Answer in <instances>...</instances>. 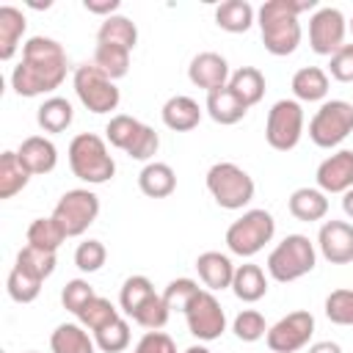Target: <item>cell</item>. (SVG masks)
<instances>
[{"label":"cell","instance_id":"cell-2","mask_svg":"<svg viewBox=\"0 0 353 353\" xmlns=\"http://www.w3.org/2000/svg\"><path fill=\"white\" fill-rule=\"evenodd\" d=\"M317 11V0H268L256 11V25L262 30V44L270 55H292L301 44L303 11Z\"/></svg>","mask_w":353,"mask_h":353},{"label":"cell","instance_id":"cell-41","mask_svg":"<svg viewBox=\"0 0 353 353\" xmlns=\"http://www.w3.org/2000/svg\"><path fill=\"white\" fill-rule=\"evenodd\" d=\"M232 331H234V336L240 342H256V339H262L268 334V323H265V317L256 309H243L234 317Z\"/></svg>","mask_w":353,"mask_h":353},{"label":"cell","instance_id":"cell-17","mask_svg":"<svg viewBox=\"0 0 353 353\" xmlns=\"http://www.w3.org/2000/svg\"><path fill=\"white\" fill-rule=\"evenodd\" d=\"M188 77H190V83H193L196 88H204V91L210 94V91H215V88L229 85L232 72H229V63H226L223 55L207 50V52L193 55V61H190V66H188Z\"/></svg>","mask_w":353,"mask_h":353},{"label":"cell","instance_id":"cell-20","mask_svg":"<svg viewBox=\"0 0 353 353\" xmlns=\"http://www.w3.org/2000/svg\"><path fill=\"white\" fill-rule=\"evenodd\" d=\"M160 116H163V124L168 130H174V132H190L201 121V108H199L196 99H190L185 94H176V97L165 99Z\"/></svg>","mask_w":353,"mask_h":353},{"label":"cell","instance_id":"cell-32","mask_svg":"<svg viewBox=\"0 0 353 353\" xmlns=\"http://www.w3.org/2000/svg\"><path fill=\"white\" fill-rule=\"evenodd\" d=\"M30 171L22 165L17 152H3L0 154V199H14L19 190L28 188Z\"/></svg>","mask_w":353,"mask_h":353},{"label":"cell","instance_id":"cell-29","mask_svg":"<svg viewBox=\"0 0 353 353\" xmlns=\"http://www.w3.org/2000/svg\"><path fill=\"white\" fill-rule=\"evenodd\" d=\"M256 19V11L245 0H226L215 8V25L226 33H245Z\"/></svg>","mask_w":353,"mask_h":353},{"label":"cell","instance_id":"cell-1","mask_svg":"<svg viewBox=\"0 0 353 353\" xmlns=\"http://www.w3.org/2000/svg\"><path fill=\"white\" fill-rule=\"evenodd\" d=\"M66 50L50 36H30L22 44V58L11 72V88L19 97H41L66 80Z\"/></svg>","mask_w":353,"mask_h":353},{"label":"cell","instance_id":"cell-31","mask_svg":"<svg viewBox=\"0 0 353 353\" xmlns=\"http://www.w3.org/2000/svg\"><path fill=\"white\" fill-rule=\"evenodd\" d=\"M36 121L44 132H63L69 130V124L74 121V110H72V102L63 99V97H50L39 105L36 110Z\"/></svg>","mask_w":353,"mask_h":353},{"label":"cell","instance_id":"cell-22","mask_svg":"<svg viewBox=\"0 0 353 353\" xmlns=\"http://www.w3.org/2000/svg\"><path fill=\"white\" fill-rule=\"evenodd\" d=\"M138 188H141V193L149 196V199H165V196H171V193L176 190V174H174V168H171L168 163L152 160V163H146V165L141 168V174H138Z\"/></svg>","mask_w":353,"mask_h":353},{"label":"cell","instance_id":"cell-33","mask_svg":"<svg viewBox=\"0 0 353 353\" xmlns=\"http://www.w3.org/2000/svg\"><path fill=\"white\" fill-rule=\"evenodd\" d=\"M55 251H44V248H36V245H25L19 254H17V265L14 268H19L22 273H28V276H33V279H39V281H44V279H50L52 273H55Z\"/></svg>","mask_w":353,"mask_h":353},{"label":"cell","instance_id":"cell-48","mask_svg":"<svg viewBox=\"0 0 353 353\" xmlns=\"http://www.w3.org/2000/svg\"><path fill=\"white\" fill-rule=\"evenodd\" d=\"M83 8L88 11V14H99V17H113L119 8H121V3L119 0H83Z\"/></svg>","mask_w":353,"mask_h":353},{"label":"cell","instance_id":"cell-16","mask_svg":"<svg viewBox=\"0 0 353 353\" xmlns=\"http://www.w3.org/2000/svg\"><path fill=\"white\" fill-rule=\"evenodd\" d=\"M317 188L323 193H347L353 188V149H339L317 165Z\"/></svg>","mask_w":353,"mask_h":353},{"label":"cell","instance_id":"cell-7","mask_svg":"<svg viewBox=\"0 0 353 353\" xmlns=\"http://www.w3.org/2000/svg\"><path fill=\"white\" fill-rule=\"evenodd\" d=\"M276 234V221L268 210H248L226 229V248L243 259L259 254Z\"/></svg>","mask_w":353,"mask_h":353},{"label":"cell","instance_id":"cell-4","mask_svg":"<svg viewBox=\"0 0 353 353\" xmlns=\"http://www.w3.org/2000/svg\"><path fill=\"white\" fill-rule=\"evenodd\" d=\"M314 262H317L314 243L306 234H287L268 254V273H270V279L290 284V281H298L301 276L312 273Z\"/></svg>","mask_w":353,"mask_h":353},{"label":"cell","instance_id":"cell-34","mask_svg":"<svg viewBox=\"0 0 353 353\" xmlns=\"http://www.w3.org/2000/svg\"><path fill=\"white\" fill-rule=\"evenodd\" d=\"M66 240V232L61 229V223L50 215V218H36L28 226V245L44 248V251H58L61 243Z\"/></svg>","mask_w":353,"mask_h":353},{"label":"cell","instance_id":"cell-12","mask_svg":"<svg viewBox=\"0 0 353 353\" xmlns=\"http://www.w3.org/2000/svg\"><path fill=\"white\" fill-rule=\"evenodd\" d=\"M185 320H188V331L199 342H212L226 331V312L210 290H199L193 295V301L185 309Z\"/></svg>","mask_w":353,"mask_h":353},{"label":"cell","instance_id":"cell-5","mask_svg":"<svg viewBox=\"0 0 353 353\" xmlns=\"http://www.w3.org/2000/svg\"><path fill=\"white\" fill-rule=\"evenodd\" d=\"M105 138L110 141V146L121 149L132 160H152L157 154V149H160L157 132L149 124H143V121H138V119H132L127 113L110 116V121L105 127Z\"/></svg>","mask_w":353,"mask_h":353},{"label":"cell","instance_id":"cell-11","mask_svg":"<svg viewBox=\"0 0 353 353\" xmlns=\"http://www.w3.org/2000/svg\"><path fill=\"white\" fill-rule=\"evenodd\" d=\"M97 215H99V196L91 193L88 188L66 190L52 210V218L61 223L66 237H80L97 221Z\"/></svg>","mask_w":353,"mask_h":353},{"label":"cell","instance_id":"cell-40","mask_svg":"<svg viewBox=\"0 0 353 353\" xmlns=\"http://www.w3.org/2000/svg\"><path fill=\"white\" fill-rule=\"evenodd\" d=\"M41 284L44 281L22 273L19 268H11V273L6 279V290H8L11 301H17V303H33L39 298V292H41Z\"/></svg>","mask_w":353,"mask_h":353},{"label":"cell","instance_id":"cell-46","mask_svg":"<svg viewBox=\"0 0 353 353\" xmlns=\"http://www.w3.org/2000/svg\"><path fill=\"white\" fill-rule=\"evenodd\" d=\"M328 72L334 80L339 83H353V44H342L331 61H328Z\"/></svg>","mask_w":353,"mask_h":353},{"label":"cell","instance_id":"cell-27","mask_svg":"<svg viewBox=\"0 0 353 353\" xmlns=\"http://www.w3.org/2000/svg\"><path fill=\"white\" fill-rule=\"evenodd\" d=\"M290 85L298 102H320L328 94V74L320 66H301Z\"/></svg>","mask_w":353,"mask_h":353},{"label":"cell","instance_id":"cell-49","mask_svg":"<svg viewBox=\"0 0 353 353\" xmlns=\"http://www.w3.org/2000/svg\"><path fill=\"white\" fill-rule=\"evenodd\" d=\"M309 353H342V347H339L336 342L325 339V342H314V345H309Z\"/></svg>","mask_w":353,"mask_h":353},{"label":"cell","instance_id":"cell-3","mask_svg":"<svg viewBox=\"0 0 353 353\" xmlns=\"http://www.w3.org/2000/svg\"><path fill=\"white\" fill-rule=\"evenodd\" d=\"M69 168L77 179L88 182V185H102L108 179H113L116 174V160L108 152L105 138L94 135V132H80L72 138L69 143Z\"/></svg>","mask_w":353,"mask_h":353},{"label":"cell","instance_id":"cell-25","mask_svg":"<svg viewBox=\"0 0 353 353\" xmlns=\"http://www.w3.org/2000/svg\"><path fill=\"white\" fill-rule=\"evenodd\" d=\"M232 292L243 301V303H256L265 298L268 292V279L265 270L259 265H237L234 268V279H232Z\"/></svg>","mask_w":353,"mask_h":353},{"label":"cell","instance_id":"cell-18","mask_svg":"<svg viewBox=\"0 0 353 353\" xmlns=\"http://www.w3.org/2000/svg\"><path fill=\"white\" fill-rule=\"evenodd\" d=\"M22 165L30 171V174H50L55 165H58V149L50 138L44 135H30L19 143L17 149Z\"/></svg>","mask_w":353,"mask_h":353},{"label":"cell","instance_id":"cell-51","mask_svg":"<svg viewBox=\"0 0 353 353\" xmlns=\"http://www.w3.org/2000/svg\"><path fill=\"white\" fill-rule=\"evenodd\" d=\"M185 353H212L207 345H190V347H185Z\"/></svg>","mask_w":353,"mask_h":353},{"label":"cell","instance_id":"cell-35","mask_svg":"<svg viewBox=\"0 0 353 353\" xmlns=\"http://www.w3.org/2000/svg\"><path fill=\"white\" fill-rule=\"evenodd\" d=\"M94 63L116 83V80L124 77L127 69H130V50L116 47V44H97V50H94Z\"/></svg>","mask_w":353,"mask_h":353},{"label":"cell","instance_id":"cell-36","mask_svg":"<svg viewBox=\"0 0 353 353\" xmlns=\"http://www.w3.org/2000/svg\"><path fill=\"white\" fill-rule=\"evenodd\" d=\"M77 320H80V325H83V328H88V331H99V328L110 325L113 320H119V309H116L108 298L94 295V298L80 309Z\"/></svg>","mask_w":353,"mask_h":353},{"label":"cell","instance_id":"cell-38","mask_svg":"<svg viewBox=\"0 0 353 353\" xmlns=\"http://www.w3.org/2000/svg\"><path fill=\"white\" fill-rule=\"evenodd\" d=\"M94 342L102 353H121L130 347V323L127 320H113L110 325L94 331Z\"/></svg>","mask_w":353,"mask_h":353},{"label":"cell","instance_id":"cell-19","mask_svg":"<svg viewBox=\"0 0 353 353\" xmlns=\"http://www.w3.org/2000/svg\"><path fill=\"white\" fill-rule=\"evenodd\" d=\"M196 270H199V279L204 281V287L210 292L215 290H226L232 287V279H234V265L226 254L221 251H204L196 256Z\"/></svg>","mask_w":353,"mask_h":353},{"label":"cell","instance_id":"cell-14","mask_svg":"<svg viewBox=\"0 0 353 353\" xmlns=\"http://www.w3.org/2000/svg\"><path fill=\"white\" fill-rule=\"evenodd\" d=\"M345 33H347V19L339 8L323 6L309 17V47L317 55L331 58L345 44Z\"/></svg>","mask_w":353,"mask_h":353},{"label":"cell","instance_id":"cell-8","mask_svg":"<svg viewBox=\"0 0 353 353\" xmlns=\"http://www.w3.org/2000/svg\"><path fill=\"white\" fill-rule=\"evenodd\" d=\"M72 85H74V94L83 102V108L91 110V113H110L121 102V94H119L116 83L94 61L91 63H80L74 69Z\"/></svg>","mask_w":353,"mask_h":353},{"label":"cell","instance_id":"cell-45","mask_svg":"<svg viewBox=\"0 0 353 353\" xmlns=\"http://www.w3.org/2000/svg\"><path fill=\"white\" fill-rule=\"evenodd\" d=\"M97 292H94V287L85 281V279H72V281H66V287L61 290V303H63V309H69L74 317L80 314V309L94 298Z\"/></svg>","mask_w":353,"mask_h":353},{"label":"cell","instance_id":"cell-6","mask_svg":"<svg viewBox=\"0 0 353 353\" xmlns=\"http://www.w3.org/2000/svg\"><path fill=\"white\" fill-rule=\"evenodd\" d=\"M207 190L223 210H243L254 199V179L237 163H215L207 171Z\"/></svg>","mask_w":353,"mask_h":353},{"label":"cell","instance_id":"cell-10","mask_svg":"<svg viewBox=\"0 0 353 353\" xmlns=\"http://www.w3.org/2000/svg\"><path fill=\"white\" fill-rule=\"evenodd\" d=\"M303 135V108L298 99H279L268 110L265 121V141L276 152H290L298 146Z\"/></svg>","mask_w":353,"mask_h":353},{"label":"cell","instance_id":"cell-37","mask_svg":"<svg viewBox=\"0 0 353 353\" xmlns=\"http://www.w3.org/2000/svg\"><path fill=\"white\" fill-rule=\"evenodd\" d=\"M152 295H154V287H152V281H149L146 276H130V279H124L121 292H119L121 312H124V314H132V312L141 309Z\"/></svg>","mask_w":353,"mask_h":353},{"label":"cell","instance_id":"cell-44","mask_svg":"<svg viewBox=\"0 0 353 353\" xmlns=\"http://www.w3.org/2000/svg\"><path fill=\"white\" fill-rule=\"evenodd\" d=\"M105 259H108V248H105L99 240H85V243H80L77 251H74V265H77L83 273H97V270H102Z\"/></svg>","mask_w":353,"mask_h":353},{"label":"cell","instance_id":"cell-28","mask_svg":"<svg viewBox=\"0 0 353 353\" xmlns=\"http://www.w3.org/2000/svg\"><path fill=\"white\" fill-rule=\"evenodd\" d=\"M97 44H116V47H124L132 52L138 44V28L130 17L113 14V17L102 19V25L97 30Z\"/></svg>","mask_w":353,"mask_h":353},{"label":"cell","instance_id":"cell-43","mask_svg":"<svg viewBox=\"0 0 353 353\" xmlns=\"http://www.w3.org/2000/svg\"><path fill=\"white\" fill-rule=\"evenodd\" d=\"M201 287L193 281V279H174V281H168V287L163 290V301H165V306L174 312H185L188 309V303L193 301V295L199 292Z\"/></svg>","mask_w":353,"mask_h":353},{"label":"cell","instance_id":"cell-13","mask_svg":"<svg viewBox=\"0 0 353 353\" xmlns=\"http://www.w3.org/2000/svg\"><path fill=\"white\" fill-rule=\"evenodd\" d=\"M314 334V314L312 312H290L279 323H273L265 334V342L273 353H298L301 347L309 345Z\"/></svg>","mask_w":353,"mask_h":353},{"label":"cell","instance_id":"cell-23","mask_svg":"<svg viewBox=\"0 0 353 353\" xmlns=\"http://www.w3.org/2000/svg\"><path fill=\"white\" fill-rule=\"evenodd\" d=\"M290 215L295 221H303V223H312V221H323L328 215V199L320 188H298L292 190L290 201Z\"/></svg>","mask_w":353,"mask_h":353},{"label":"cell","instance_id":"cell-52","mask_svg":"<svg viewBox=\"0 0 353 353\" xmlns=\"http://www.w3.org/2000/svg\"><path fill=\"white\" fill-rule=\"evenodd\" d=\"M347 28H350V33H353V17H350V22H347Z\"/></svg>","mask_w":353,"mask_h":353},{"label":"cell","instance_id":"cell-24","mask_svg":"<svg viewBox=\"0 0 353 353\" xmlns=\"http://www.w3.org/2000/svg\"><path fill=\"white\" fill-rule=\"evenodd\" d=\"M28 19L17 6H0V61H11L25 36Z\"/></svg>","mask_w":353,"mask_h":353},{"label":"cell","instance_id":"cell-15","mask_svg":"<svg viewBox=\"0 0 353 353\" xmlns=\"http://www.w3.org/2000/svg\"><path fill=\"white\" fill-rule=\"evenodd\" d=\"M317 248L331 265L353 262V223L347 221H325L317 232Z\"/></svg>","mask_w":353,"mask_h":353},{"label":"cell","instance_id":"cell-39","mask_svg":"<svg viewBox=\"0 0 353 353\" xmlns=\"http://www.w3.org/2000/svg\"><path fill=\"white\" fill-rule=\"evenodd\" d=\"M141 328H146V331H160L165 323H168V317H171V309L165 306V301H163V295H152L141 309H135L132 314H130Z\"/></svg>","mask_w":353,"mask_h":353},{"label":"cell","instance_id":"cell-30","mask_svg":"<svg viewBox=\"0 0 353 353\" xmlns=\"http://www.w3.org/2000/svg\"><path fill=\"white\" fill-rule=\"evenodd\" d=\"M229 88L245 108H254L265 97V74L256 66H240L237 72H232Z\"/></svg>","mask_w":353,"mask_h":353},{"label":"cell","instance_id":"cell-53","mask_svg":"<svg viewBox=\"0 0 353 353\" xmlns=\"http://www.w3.org/2000/svg\"><path fill=\"white\" fill-rule=\"evenodd\" d=\"M25 353H39V350H25Z\"/></svg>","mask_w":353,"mask_h":353},{"label":"cell","instance_id":"cell-26","mask_svg":"<svg viewBox=\"0 0 353 353\" xmlns=\"http://www.w3.org/2000/svg\"><path fill=\"white\" fill-rule=\"evenodd\" d=\"M97 342L88 336V331L80 323H61L50 334V350L52 353H94Z\"/></svg>","mask_w":353,"mask_h":353},{"label":"cell","instance_id":"cell-21","mask_svg":"<svg viewBox=\"0 0 353 353\" xmlns=\"http://www.w3.org/2000/svg\"><path fill=\"white\" fill-rule=\"evenodd\" d=\"M204 108H207V116H210L215 124H221V127L237 124V121H243V116L248 113V108L234 97V91H232L229 85L210 91Z\"/></svg>","mask_w":353,"mask_h":353},{"label":"cell","instance_id":"cell-47","mask_svg":"<svg viewBox=\"0 0 353 353\" xmlns=\"http://www.w3.org/2000/svg\"><path fill=\"white\" fill-rule=\"evenodd\" d=\"M132 353H176V345L165 331H146Z\"/></svg>","mask_w":353,"mask_h":353},{"label":"cell","instance_id":"cell-9","mask_svg":"<svg viewBox=\"0 0 353 353\" xmlns=\"http://www.w3.org/2000/svg\"><path fill=\"white\" fill-rule=\"evenodd\" d=\"M353 132V105L345 99H325L309 121V138L320 149L339 146Z\"/></svg>","mask_w":353,"mask_h":353},{"label":"cell","instance_id":"cell-50","mask_svg":"<svg viewBox=\"0 0 353 353\" xmlns=\"http://www.w3.org/2000/svg\"><path fill=\"white\" fill-rule=\"evenodd\" d=\"M342 212H345L347 218H353V188H350L347 193H342Z\"/></svg>","mask_w":353,"mask_h":353},{"label":"cell","instance_id":"cell-42","mask_svg":"<svg viewBox=\"0 0 353 353\" xmlns=\"http://www.w3.org/2000/svg\"><path fill=\"white\" fill-rule=\"evenodd\" d=\"M325 317L336 325H353V290H334L325 298Z\"/></svg>","mask_w":353,"mask_h":353}]
</instances>
